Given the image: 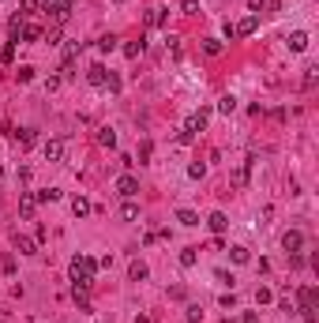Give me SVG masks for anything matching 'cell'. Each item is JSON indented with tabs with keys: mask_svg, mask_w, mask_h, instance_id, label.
Wrapping results in <instances>:
<instances>
[{
	"mask_svg": "<svg viewBox=\"0 0 319 323\" xmlns=\"http://www.w3.org/2000/svg\"><path fill=\"white\" fill-rule=\"evenodd\" d=\"M169 297H173V301H184V297H188V289H184V286H173V289H169Z\"/></svg>",
	"mask_w": 319,
	"mask_h": 323,
	"instance_id": "cell-45",
	"label": "cell"
},
{
	"mask_svg": "<svg viewBox=\"0 0 319 323\" xmlns=\"http://www.w3.org/2000/svg\"><path fill=\"white\" fill-rule=\"evenodd\" d=\"M203 173H207V166H203V162H192V166H188V177H192V180H203Z\"/></svg>",
	"mask_w": 319,
	"mask_h": 323,
	"instance_id": "cell-33",
	"label": "cell"
},
{
	"mask_svg": "<svg viewBox=\"0 0 319 323\" xmlns=\"http://www.w3.org/2000/svg\"><path fill=\"white\" fill-rule=\"evenodd\" d=\"M248 169H252V158H248L244 166H240L237 173H233V184H237V188H244V184H248Z\"/></svg>",
	"mask_w": 319,
	"mask_h": 323,
	"instance_id": "cell-25",
	"label": "cell"
},
{
	"mask_svg": "<svg viewBox=\"0 0 319 323\" xmlns=\"http://www.w3.org/2000/svg\"><path fill=\"white\" fill-rule=\"evenodd\" d=\"M229 260H233V263H248V260H252V252H248L244 244H233V248H229Z\"/></svg>",
	"mask_w": 319,
	"mask_h": 323,
	"instance_id": "cell-22",
	"label": "cell"
},
{
	"mask_svg": "<svg viewBox=\"0 0 319 323\" xmlns=\"http://www.w3.org/2000/svg\"><path fill=\"white\" fill-rule=\"evenodd\" d=\"M177 222L192 230V225H199V214H196V211H188V207H180V211H177Z\"/></svg>",
	"mask_w": 319,
	"mask_h": 323,
	"instance_id": "cell-20",
	"label": "cell"
},
{
	"mask_svg": "<svg viewBox=\"0 0 319 323\" xmlns=\"http://www.w3.org/2000/svg\"><path fill=\"white\" fill-rule=\"evenodd\" d=\"M38 38H42V30H38V26H30V23H26V30H23V42H38Z\"/></svg>",
	"mask_w": 319,
	"mask_h": 323,
	"instance_id": "cell-39",
	"label": "cell"
},
{
	"mask_svg": "<svg viewBox=\"0 0 319 323\" xmlns=\"http://www.w3.org/2000/svg\"><path fill=\"white\" fill-rule=\"evenodd\" d=\"M12 136H15V143H19V147H23V150L38 143V136H34V128H19V132H12Z\"/></svg>",
	"mask_w": 319,
	"mask_h": 323,
	"instance_id": "cell-14",
	"label": "cell"
},
{
	"mask_svg": "<svg viewBox=\"0 0 319 323\" xmlns=\"http://www.w3.org/2000/svg\"><path fill=\"white\" fill-rule=\"evenodd\" d=\"M135 192H139V180H135L132 173H120V177H117V196H124V199H132Z\"/></svg>",
	"mask_w": 319,
	"mask_h": 323,
	"instance_id": "cell-8",
	"label": "cell"
},
{
	"mask_svg": "<svg viewBox=\"0 0 319 323\" xmlns=\"http://www.w3.org/2000/svg\"><path fill=\"white\" fill-rule=\"evenodd\" d=\"M297 301H301V316H304V323H315L319 289H315V286H301V289H297Z\"/></svg>",
	"mask_w": 319,
	"mask_h": 323,
	"instance_id": "cell-2",
	"label": "cell"
},
{
	"mask_svg": "<svg viewBox=\"0 0 319 323\" xmlns=\"http://www.w3.org/2000/svg\"><path fill=\"white\" fill-rule=\"evenodd\" d=\"M38 8H42V12L49 15L53 23H64L68 12H72V8H68V0H38Z\"/></svg>",
	"mask_w": 319,
	"mask_h": 323,
	"instance_id": "cell-3",
	"label": "cell"
},
{
	"mask_svg": "<svg viewBox=\"0 0 319 323\" xmlns=\"http://www.w3.org/2000/svg\"><path fill=\"white\" fill-rule=\"evenodd\" d=\"M154 154V143H150V139H143V143H139V162H147Z\"/></svg>",
	"mask_w": 319,
	"mask_h": 323,
	"instance_id": "cell-38",
	"label": "cell"
},
{
	"mask_svg": "<svg viewBox=\"0 0 319 323\" xmlns=\"http://www.w3.org/2000/svg\"><path fill=\"white\" fill-rule=\"evenodd\" d=\"M282 248H285V255H297V252L304 248V233H301V230H289V233L282 237Z\"/></svg>",
	"mask_w": 319,
	"mask_h": 323,
	"instance_id": "cell-5",
	"label": "cell"
},
{
	"mask_svg": "<svg viewBox=\"0 0 319 323\" xmlns=\"http://www.w3.org/2000/svg\"><path fill=\"white\" fill-rule=\"evenodd\" d=\"M15 79L19 83H34V68H30V64H23V68L15 72Z\"/></svg>",
	"mask_w": 319,
	"mask_h": 323,
	"instance_id": "cell-32",
	"label": "cell"
},
{
	"mask_svg": "<svg viewBox=\"0 0 319 323\" xmlns=\"http://www.w3.org/2000/svg\"><path fill=\"white\" fill-rule=\"evenodd\" d=\"M263 8H267V0H248V12H252V15H259Z\"/></svg>",
	"mask_w": 319,
	"mask_h": 323,
	"instance_id": "cell-43",
	"label": "cell"
},
{
	"mask_svg": "<svg viewBox=\"0 0 319 323\" xmlns=\"http://www.w3.org/2000/svg\"><path fill=\"white\" fill-rule=\"evenodd\" d=\"M203 53L207 56H221V42L218 38H203Z\"/></svg>",
	"mask_w": 319,
	"mask_h": 323,
	"instance_id": "cell-24",
	"label": "cell"
},
{
	"mask_svg": "<svg viewBox=\"0 0 319 323\" xmlns=\"http://www.w3.org/2000/svg\"><path fill=\"white\" fill-rule=\"evenodd\" d=\"M98 49H102V53H113V49H117V38H113V34L98 38Z\"/></svg>",
	"mask_w": 319,
	"mask_h": 323,
	"instance_id": "cell-31",
	"label": "cell"
},
{
	"mask_svg": "<svg viewBox=\"0 0 319 323\" xmlns=\"http://www.w3.org/2000/svg\"><path fill=\"white\" fill-rule=\"evenodd\" d=\"M60 199V188H45V192H38V203H56Z\"/></svg>",
	"mask_w": 319,
	"mask_h": 323,
	"instance_id": "cell-27",
	"label": "cell"
},
{
	"mask_svg": "<svg viewBox=\"0 0 319 323\" xmlns=\"http://www.w3.org/2000/svg\"><path fill=\"white\" fill-rule=\"evenodd\" d=\"M98 147L113 150V147H117V132H113V128H98Z\"/></svg>",
	"mask_w": 319,
	"mask_h": 323,
	"instance_id": "cell-18",
	"label": "cell"
},
{
	"mask_svg": "<svg viewBox=\"0 0 319 323\" xmlns=\"http://www.w3.org/2000/svg\"><path fill=\"white\" fill-rule=\"evenodd\" d=\"M308 49V34L304 30H293L289 34V53H304Z\"/></svg>",
	"mask_w": 319,
	"mask_h": 323,
	"instance_id": "cell-15",
	"label": "cell"
},
{
	"mask_svg": "<svg viewBox=\"0 0 319 323\" xmlns=\"http://www.w3.org/2000/svg\"><path fill=\"white\" fill-rule=\"evenodd\" d=\"M147 274H150V267H147L143 260H132V263H128V278H132V282H147Z\"/></svg>",
	"mask_w": 319,
	"mask_h": 323,
	"instance_id": "cell-10",
	"label": "cell"
},
{
	"mask_svg": "<svg viewBox=\"0 0 319 323\" xmlns=\"http://www.w3.org/2000/svg\"><path fill=\"white\" fill-rule=\"evenodd\" d=\"M0 177H4V169H0Z\"/></svg>",
	"mask_w": 319,
	"mask_h": 323,
	"instance_id": "cell-48",
	"label": "cell"
},
{
	"mask_svg": "<svg viewBox=\"0 0 319 323\" xmlns=\"http://www.w3.org/2000/svg\"><path fill=\"white\" fill-rule=\"evenodd\" d=\"M23 30H26V23H23V15H15L12 23H8V42H23Z\"/></svg>",
	"mask_w": 319,
	"mask_h": 323,
	"instance_id": "cell-12",
	"label": "cell"
},
{
	"mask_svg": "<svg viewBox=\"0 0 319 323\" xmlns=\"http://www.w3.org/2000/svg\"><path fill=\"white\" fill-rule=\"evenodd\" d=\"M34 214H38V196L34 192H23V196H19V218L34 222Z\"/></svg>",
	"mask_w": 319,
	"mask_h": 323,
	"instance_id": "cell-4",
	"label": "cell"
},
{
	"mask_svg": "<svg viewBox=\"0 0 319 323\" xmlns=\"http://www.w3.org/2000/svg\"><path fill=\"white\" fill-rule=\"evenodd\" d=\"M72 297H75V305H79V312H90V289H75L72 286Z\"/></svg>",
	"mask_w": 319,
	"mask_h": 323,
	"instance_id": "cell-19",
	"label": "cell"
},
{
	"mask_svg": "<svg viewBox=\"0 0 319 323\" xmlns=\"http://www.w3.org/2000/svg\"><path fill=\"white\" fill-rule=\"evenodd\" d=\"M86 79H90V87H105V64H90Z\"/></svg>",
	"mask_w": 319,
	"mask_h": 323,
	"instance_id": "cell-13",
	"label": "cell"
},
{
	"mask_svg": "<svg viewBox=\"0 0 319 323\" xmlns=\"http://www.w3.org/2000/svg\"><path fill=\"white\" fill-rule=\"evenodd\" d=\"M45 158H49V162H60L64 158V139H49V143H45Z\"/></svg>",
	"mask_w": 319,
	"mask_h": 323,
	"instance_id": "cell-17",
	"label": "cell"
},
{
	"mask_svg": "<svg viewBox=\"0 0 319 323\" xmlns=\"http://www.w3.org/2000/svg\"><path fill=\"white\" fill-rule=\"evenodd\" d=\"M94 271H98V260H90V255H75L68 274H72V286L75 289H90L94 286Z\"/></svg>",
	"mask_w": 319,
	"mask_h": 323,
	"instance_id": "cell-1",
	"label": "cell"
},
{
	"mask_svg": "<svg viewBox=\"0 0 319 323\" xmlns=\"http://www.w3.org/2000/svg\"><path fill=\"white\" fill-rule=\"evenodd\" d=\"M90 211H94V207H90V199H86V196H75V199H72V214H75V218H86Z\"/></svg>",
	"mask_w": 319,
	"mask_h": 323,
	"instance_id": "cell-16",
	"label": "cell"
},
{
	"mask_svg": "<svg viewBox=\"0 0 319 323\" xmlns=\"http://www.w3.org/2000/svg\"><path fill=\"white\" fill-rule=\"evenodd\" d=\"M79 53H83V42H68L64 45V60H75Z\"/></svg>",
	"mask_w": 319,
	"mask_h": 323,
	"instance_id": "cell-28",
	"label": "cell"
},
{
	"mask_svg": "<svg viewBox=\"0 0 319 323\" xmlns=\"http://www.w3.org/2000/svg\"><path fill=\"white\" fill-rule=\"evenodd\" d=\"M240 323H259V316H256V312H244V316H240Z\"/></svg>",
	"mask_w": 319,
	"mask_h": 323,
	"instance_id": "cell-47",
	"label": "cell"
},
{
	"mask_svg": "<svg viewBox=\"0 0 319 323\" xmlns=\"http://www.w3.org/2000/svg\"><path fill=\"white\" fill-rule=\"evenodd\" d=\"M270 301H274V293H270V289H263V286H259V289H256V305H270Z\"/></svg>",
	"mask_w": 319,
	"mask_h": 323,
	"instance_id": "cell-37",
	"label": "cell"
},
{
	"mask_svg": "<svg viewBox=\"0 0 319 323\" xmlns=\"http://www.w3.org/2000/svg\"><path fill=\"white\" fill-rule=\"evenodd\" d=\"M180 12H184V15H196L199 4H196V0H184V4H180Z\"/></svg>",
	"mask_w": 319,
	"mask_h": 323,
	"instance_id": "cell-44",
	"label": "cell"
},
{
	"mask_svg": "<svg viewBox=\"0 0 319 323\" xmlns=\"http://www.w3.org/2000/svg\"><path fill=\"white\" fill-rule=\"evenodd\" d=\"M12 244H15L19 255H38V241H34V237H26V233H15Z\"/></svg>",
	"mask_w": 319,
	"mask_h": 323,
	"instance_id": "cell-7",
	"label": "cell"
},
{
	"mask_svg": "<svg viewBox=\"0 0 319 323\" xmlns=\"http://www.w3.org/2000/svg\"><path fill=\"white\" fill-rule=\"evenodd\" d=\"M214 278L221 282V286H229V289H233V282H237V278H233V274H229V271H218V274H214Z\"/></svg>",
	"mask_w": 319,
	"mask_h": 323,
	"instance_id": "cell-41",
	"label": "cell"
},
{
	"mask_svg": "<svg viewBox=\"0 0 319 323\" xmlns=\"http://www.w3.org/2000/svg\"><path fill=\"white\" fill-rule=\"evenodd\" d=\"M19 8H23V12H34V8H38V0H19ZM23 12H19V15H23Z\"/></svg>",
	"mask_w": 319,
	"mask_h": 323,
	"instance_id": "cell-46",
	"label": "cell"
},
{
	"mask_svg": "<svg viewBox=\"0 0 319 323\" xmlns=\"http://www.w3.org/2000/svg\"><path fill=\"white\" fill-rule=\"evenodd\" d=\"M207 120H210V109H196V113L184 120V132H192V136H196V132L207 128Z\"/></svg>",
	"mask_w": 319,
	"mask_h": 323,
	"instance_id": "cell-6",
	"label": "cell"
},
{
	"mask_svg": "<svg viewBox=\"0 0 319 323\" xmlns=\"http://www.w3.org/2000/svg\"><path fill=\"white\" fill-rule=\"evenodd\" d=\"M0 60H4V64H12V60H15V42H8L4 49H0Z\"/></svg>",
	"mask_w": 319,
	"mask_h": 323,
	"instance_id": "cell-36",
	"label": "cell"
},
{
	"mask_svg": "<svg viewBox=\"0 0 319 323\" xmlns=\"http://www.w3.org/2000/svg\"><path fill=\"white\" fill-rule=\"evenodd\" d=\"M120 218H124V222H139V203H132V199H128V203L120 207Z\"/></svg>",
	"mask_w": 319,
	"mask_h": 323,
	"instance_id": "cell-21",
	"label": "cell"
},
{
	"mask_svg": "<svg viewBox=\"0 0 319 323\" xmlns=\"http://www.w3.org/2000/svg\"><path fill=\"white\" fill-rule=\"evenodd\" d=\"M315 79H319V68H315V64H312V68H304V87L308 90L315 87Z\"/></svg>",
	"mask_w": 319,
	"mask_h": 323,
	"instance_id": "cell-34",
	"label": "cell"
},
{
	"mask_svg": "<svg viewBox=\"0 0 319 323\" xmlns=\"http://www.w3.org/2000/svg\"><path fill=\"white\" fill-rule=\"evenodd\" d=\"M233 109H237V98H233V94H226V98L218 102V113H226V117H229Z\"/></svg>",
	"mask_w": 319,
	"mask_h": 323,
	"instance_id": "cell-29",
	"label": "cell"
},
{
	"mask_svg": "<svg viewBox=\"0 0 319 323\" xmlns=\"http://www.w3.org/2000/svg\"><path fill=\"white\" fill-rule=\"evenodd\" d=\"M256 26H259V15H244L233 30H237V38H248V34H256Z\"/></svg>",
	"mask_w": 319,
	"mask_h": 323,
	"instance_id": "cell-9",
	"label": "cell"
},
{
	"mask_svg": "<svg viewBox=\"0 0 319 323\" xmlns=\"http://www.w3.org/2000/svg\"><path fill=\"white\" fill-rule=\"evenodd\" d=\"M105 87L117 94V90H120V75H113V72H109V75H105Z\"/></svg>",
	"mask_w": 319,
	"mask_h": 323,
	"instance_id": "cell-40",
	"label": "cell"
},
{
	"mask_svg": "<svg viewBox=\"0 0 319 323\" xmlns=\"http://www.w3.org/2000/svg\"><path fill=\"white\" fill-rule=\"evenodd\" d=\"M166 23V8H150L147 12V26H162Z\"/></svg>",
	"mask_w": 319,
	"mask_h": 323,
	"instance_id": "cell-23",
	"label": "cell"
},
{
	"mask_svg": "<svg viewBox=\"0 0 319 323\" xmlns=\"http://www.w3.org/2000/svg\"><path fill=\"white\" fill-rule=\"evenodd\" d=\"M113 4H120V0H113Z\"/></svg>",
	"mask_w": 319,
	"mask_h": 323,
	"instance_id": "cell-49",
	"label": "cell"
},
{
	"mask_svg": "<svg viewBox=\"0 0 319 323\" xmlns=\"http://www.w3.org/2000/svg\"><path fill=\"white\" fill-rule=\"evenodd\" d=\"M196 260H199V248H184L180 252V267H196Z\"/></svg>",
	"mask_w": 319,
	"mask_h": 323,
	"instance_id": "cell-26",
	"label": "cell"
},
{
	"mask_svg": "<svg viewBox=\"0 0 319 323\" xmlns=\"http://www.w3.org/2000/svg\"><path fill=\"white\" fill-rule=\"evenodd\" d=\"M221 308H237V297H233V289H229V293H221Z\"/></svg>",
	"mask_w": 319,
	"mask_h": 323,
	"instance_id": "cell-42",
	"label": "cell"
},
{
	"mask_svg": "<svg viewBox=\"0 0 319 323\" xmlns=\"http://www.w3.org/2000/svg\"><path fill=\"white\" fill-rule=\"evenodd\" d=\"M207 225H210V233H218V237H221V233H226V230H229V218H226V214H221V211H214V214H210V218H207Z\"/></svg>",
	"mask_w": 319,
	"mask_h": 323,
	"instance_id": "cell-11",
	"label": "cell"
},
{
	"mask_svg": "<svg viewBox=\"0 0 319 323\" xmlns=\"http://www.w3.org/2000/svg\"><path fill=\"white\" fill-rule=\"evenodd\" d=\"M184 316H188V323H203V308H199V305H188Z\"/></svg>",
	"mask_w": 319,
	"mask_h": 323,
	"instance_id": "cell-35",
	"label": "cell"
},
{
	"mask_svg": "<svg viewBox=\"0 0 319 323\" xmlns=\"http://www.w3.org/2000/svg\"><path fill=\"white\" fill-rule=\"evenodd\" d=\"M139 53H143V38H139V42H128V45H124V56H128V60H135Z\"/></svg>",
	"mask_w": 319,
	"mask_h": 323,
	"instance_id": "cell-30",
	"label": "cell"
}]
</instances>
